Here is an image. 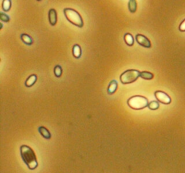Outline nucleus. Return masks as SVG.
Returning a JSON list of instances; mask_svg holds the SVG:
<instances>
[{
    "label": "nucleus",
    "instance_id": "f03ea898",
    "mask_svg": "<svg viewBox=\"0 0 185 173\" xmlns=\"http://www.w3.org/2000/svg\"><path fill=\"white\" fill-rule=\"evenodd\" d=\"M64 14L65 15L67 20L70 22L72 24L78 26L79 28H83V20L80 15L75 9L71 8H66L64 9Z\"/></svg>",
    "mask_w": 185,
    "mask_h": 173
},
{
    "label": "nucleus",
    "instance_id": "aec40b11",
    "mask_svg": "<svg viewBox=\"0 0 185 173\" xmlns=\"http://www.w3.org/2000/svg\"><path fill=\"white\" fill-rule=\"evenodd\" d=\"M179 29L181 32H185V19L181 22V23L180 24Z\"/></svg>",
    "mask_w": 185,
    "mask_h": 173
},
{
    "label": "nucleus",
    "instance_id": "6e6552de",
    "mask_svg": "<svg viewBox=\"0 0 185 173\" xmlns=\"http://www.w3.org/2000/svg\"><path fill=\"white\" fill-rule=\"evenodd\" d=\"M38 131H39L40 134L46 139H50L51 137V133L49 132V131L46 128H45L44 126H40L38 128Z\"/></svg>",
    "mask_w": 185,
    "mask_h": 173
},
{
    "label": "nucleus",
    "instance_id": "a211bd4d",
    "mask_svg": "<svg viewBox=\"0 0 185 173\" xmlns=\"http://www.w3.org/2000/svg\"><path fill=\"white\" fill-rule=\"evenodd\" d=\"M54 74L56 77H60L62 74V68L59 65H56L54 67Z\"/></svg>",
    "mask_w": 185,
    "mask_h": 173
},
{
    "label": "nucleus",
    "instance_id": "f3484780",
    "mask_svg": "<svg viewBox=\"0 0 185 173\" xmlns=\"http://www.w3.org/2000/svg\"><path fill=\"white\" fill-rule=\"evenodd\" d=\"M159 102L157 101H151V102H149L148 107L149 108L150 110H156L159 108Z\"/></svg>",
    "mask_w": 185,
    "mask_h": 173
},
{
    "label": "nucleus",
    "instance_id": "423d86ee",
    "mask_svg": "<svg viewBox=\"0 0 185 173\" xmlns=\"http://www.w3.org/2000/svg\"><path fill=\"white\" fill-rule=\"evenodd\" d=\"M136 41H137V43H139V44L143 46V47L148 48V49L151 48V41H150V40L148 39L147 37L143 36V35H141V34L137 35Z\"/></svg>",
    "mask_w": 185,
    "mask_h": 173
},
{
    "label": "nucleus",
    "instance_id": "0eeeda50",
    "mask_svg": "<svg viewBox=\"0 0 185 173\" xmlns=\"http://www.w3.org/2000/svg\"><path fill=\"white\" fill-rule=\"evenodd\" d=\"M49 20L50 24L54 26L57 23V13L54 9H51L49 12Z\"/></svg>",
    "mask_w": 185,
    "mask_h": 173
},
{
    "label": "nucleus",
    "instance_id": "2eb2a0df",
    "mask_svg": "<svg viewBox=\"0 0 185 173\" xmlns=\"http://www.w3.org/2000/svg\"><path fill=\"white\" fill-rule=\"evenodd\" d=\"M140 77L146 80H151L154 77V75L153 73L149 72V71H142L140 72Z\"/></svg>",
    "mask_w": 185,
    "mask_h": 173
},
{
    "label": "nucleus",
    "instance_id": "4468645a",
    "mask_svg": "<svg viewBox=\"0 0 185 173\" xmlns=\"http://www.w3.org/2000/svg\"><path fill=\"white\" fill-rule=\"evenodd\" d=\"M137 4L135 0H130L128 2V8L129 10L132 13H135L137 10Z\"/></svg>",
    "mask_w": 185,
    "mask_h": 173
},
{
    "label": "nucleus",
    "instance_id": "9d476101",
    "mask_svg": "<svg viewBox=\"0 0 185 173\" xmlns=\"http://www.w3.org/2000/svg\"><path fill=\"white\" fill-rule=\"evenodd\" d=\"M37 81V76L36 74H32L26 79V82H25V85H26L27 87H31Z\"/></svg>",
    "mask_w": 185,
    "mask_h": 173
},
{
    "label": "nucleus",
    "instance_id": "f8f14e48",
    "mask_svg": "<svg viewBox=\"0 0 185 173\" xmlns=\"http://www.w3.org/2000/svg\"><path fill=\"white\" fill-rule=\"evenodd\" d=\"M20 38L21 40L23 41V42L25 44L28 45V46H31V45H32L33 43L32 38L27 34H22L21 35Z\"/></svg>",
    "mask_w": 185,
    "mask_h": 173
},
{
    "label": "nucleus",
    "instance_id": "9b49d317",
    "mask_svg": "<svg viewBox=\"0 0 185 173\" xmlns=\"http://www.w3.org/2000/svg\"><path fill=\"white\" fill-rule=\"evenodd\" d=\"M72 54L74 57H75L76 59H79L82 55V50L80 46L78 44H75L73 46L72 49Z\"/></svg>",
    "mask_w": 185,
    "mask_h": 173
},
{
    "label": "nucleus",
    "instance_id": "39448f33",
    "mask_svg": "<svg viewBox=\"0 0 185 173\" xmlns=\"http://www.w3.org/2000/svg\"><path fill=\"white\" fill-rule=\"evenodd\" d=\"M155 97L158 102L163 103V104L169 105L171 102V99L169 95H168L166 92H163V91H156L155 92Z\"/></svg>",
    "mask_w": 185,
    "mask_h": 173
},
{
    "label": "nucleus",
    "instance_id": "6ab92c4d",
    "mask_svg": "<svg viewBox=\"0 0 185 173\" xmlns=\"http://www.w3.org/2000/svg\"><path fill=\"white\" fill-rule=\"evenodd\" d=\"M0 19H1V20L2 22L8 23L10 21V17L7 15L4 14V12H1L0 13Z\"/></svg>",
    "mask_w": 185,
    "mask_h": 173
},
{
    "label": "nucleus",
    "instance_id": "1a4fd4ad",
    "mask_svg": "<svg viewBox=\"0 0 185 173\" xmlns=\"http://www.w3.org/2000/svg\"><path fill=\"white\" fill-rule=\"evenodd\" d=\"M118 87V83L116 80H112L110 82L109 87H108V94H113L116 92Z\"/></svg>",
    "mask_w": 185,
    "mask_h": 173
},
{
    "label": "nucleus",
    "instance_id": "dca6fc26",
    "mask_svg": "<svg viewBox=\"0 0 185 173\" xmlns=\"http://www.w3.org/2000/svg\"><path fill=\"white\" fill-rule=\"evenodd\" d=\"M11 1L10 0H4L2 2V9L4 12H8L11 8Z\"/></svg>",
    "mask_w": 185,
    "mask_h": 173
},
{
    "label": "nucleus",
    "instance_id": "ddd939ff",
    "mask_svg": "<svg viewBox=\"0 0 185 173\" xmlns=\"http://www.w3.org/2000/svg\"><path fill=\"white\" fill-rule=\"evenodd\" d=\"M124 41H125L126 44L129 46H133L134 44V38H133L132 35L130 34V33H126L124 35Z\"/></svg>",
    "mask_w": 185,
    "mask_h": 173
},
{
    "label": "nucleus",
    "instance_id": "7ed1b4c3",
    "mask_svg": "<svg viewBox=\"0 0 185 173\" xmlns=\"http://www.w3.org/2000/svg\"><path fill=\"white\" fill-rule=\"evenodd\" d=\"M127 104L134 110H142L148 107L149 102L146 97L140 95H135L128 100Z\"/></svg>",
    "mask_w": 185,
    "mask_h": 173
},
{
    "label": "nucleus",
    "instance_id": "f257e3e1",
    "mask_svg": "<svg viewBox=\"0 0 185 173\" xmlns=\"http://www.w3.org/2000/svg\"><path fill=\"white\" fill-rule=\"evenodd\" d=\"M20 154L23 162L30 169L33 170L38 167L37 159L33 150L29 146L23 145L20 147Z\"/></svg>",
    "mask_w": 185,
    "mask_h": 173
},
{
    "label": "nucleus",
    "instance_id": "20e7f679",
    "mask_svg": "<svg viewBox=\"0 0 185 173\" xmlns=\"http://www.w3.org/2000/svg\"><path fill=\"white\" fill-rule=\"evenodd\" d=\"M140 77V72L135 69H129L123 72L120 76V81L123 84H130Z\"/></svg>",
    "mask_w": 185,
    "mask_h": 173
}]
</instances>
